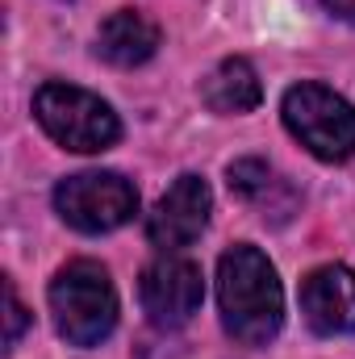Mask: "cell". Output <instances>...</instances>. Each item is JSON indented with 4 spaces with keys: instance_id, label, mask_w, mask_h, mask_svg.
Listing matches in <instances>:
<instances>
[{
    "instance_id": "obj_5",
    "label": "cell",
    "mask_w": 355,
    "mask_h": 359,
    "mask_svg": "<svg viewBox=\"0 0 355 359\" xmlns=\"http://www.w3.org/2000/svg\"><path fill=\"white\" fill-rule=\"evenodd\" d=\"M59 217L80 234H113L138 213V188L117 172H80L55 188Z\"/></svg>"
},
{
    "instance_id": "obj_8",
    "label": "cell",
    "mask_w": 355,
    "mask_h": 359,
    "mask_svg": "<svg viewBox=\"0 0 355 359\" xmlns=\"http://www.w3.org/2000/svg\"><path fill=\"white\" fill-rule=\"evenodd\" d=\"M305 326L322 339L355 330V271L343 264H322L301 280Z\"/></svg>"
},
{
    "instance_id": "obj_12",
    "label": "cell",
    "mask_w": 355,
    "mask_h": 359,
    "mask_svg": "<svg viewBox=\"0 0 355 359\" xmlns=\"http://www.w3.org/2000/svg\"><path fill=\"white\" fill-rule=\"evenodd\" d=\"M4 305H8V330H4V347L13 351V347L21 343L25 326H29V309L21 305V297H17V284H13V280H4Z\"/></svg>"
},
{
    "instance_id": "obj_9",
    "label": "cell",
    "mask_w": 355,
    "mask_h": 359,
    "mask_svg": "<svg viewBox=\"0 0 355 359\" xmlns=\"http://www.w3.org/2000/svg\"><path fill=\"white\" fill-rule=\"evenodd\" d=\"M159 50V25L138 8H117L96 34V55L113 67H142Z\"/></svg>"
},
{
    "instance_id": "obj_11",
    "label": "cell",
    "mask_w": 355,
    "mask_h": 359,
    "mask_svg": "<svg viewBox=\"0 0 355 359\" xmlns=\"http://www.w3.org/2000/svg\"><path fill=\"white\" fill-rule=\"evenodd\" d=\"M201 100L222 113V117H239V113H251L260 100H264V84H260V72L247 63V59H222L205 84H201Z\"/></svg>"
},
{
    "instance_id": "obj_10",
    "label": "cell",
    "mask_w": 355,
    "mask_h": 359,
    "mask_svg": "<svg viewBox=\"0 0 355 359\" xmlns=\"http://www.w3.org/2000/svg\"><path fill=\"white\" fill-rule=\"evenodd\" d=\"M230 192L239 201H247L251 209H260L264 217H276V222H284L297 209L293 184L280 176L276 168H267L264 159H239V163H230Z\"/></svg>"
},
{
    "instance_id": "obj_6",
    "label": "cell",
    "mask_w": 355,
    "mask_h": 359,
    "mask_svg": "<svg viewBox=\"0 0 355 359\" xmlns=\"http://www.w3.org/2000/svg\"><path fill=\"white\" fill-rule=\"evenodd\" d=\"M138 301H142V313L155 330H180L201 313L205 276L192 259H184L176 251H163L155 264L142 268Z\"/></svg>"
},
{
    "instance_id": "obj_2",
    "label": "cell",
    "mask_w": 355,
    "mask_h": 359,
    "mask_svg": "<svg viewBox=\"0 0 355 359\" xmlns=\"http://www.w3.org/2000/svg\"><path fill=\"white\" fill-rule=\"evenodd\" d=\"M51 318L72 347H100L117 326V288L96 259H72L51 280Z\"/></svg>"
},
{
    "instance_id": "obj_3",
    "label": "cell",
    "mask_w": 355,
    "mask_h": 359,
    "mask_svg": "<svg viewBox=\"0 0 355 359\" xmlns=\"http://www.w3.org/2000/svg\"><path fill=\"white\" fill-rule=\"evenodd\" d=\"M34 117L63 151H76V155H100L121 138V121L113 104L63 80H51L34 92Z\"/></svg>"
},
{
    "instance_id": "obj_7",
    "label": "cell",
    "mask_w": 355,
    "mask_h": 359,
    "mask_svg": "<svg viewBox=\"0 0 355 359\" xmlns=\"http://www.w3.org/2000/svg\"><path fill=\"white\" fill-rule=\"evenodd\" d=\"M209 213H213V192H209V184L188 172V176H180L176 184L159 196V205L151 209V217H147V238H151V247H159V251H184V247H192V243L205 234Z\"/></svg>"
},
{
    "instance_id": "obj_4",
    "label": "cell",
    "mask_w": 355,
    "mask_h": 359,
    "mask_svg": "<svg viewBox=\"0 0 355 359\" xmlns=\"http://www.w3.org/2000/svg\"><path fill=\"white\" fill-rule=\"evenodd\" d=\"M284 130L322 163H347L355 155V104L326 84H293L280 100Z\"/></svg>"
},
{
    "instance_id": "obj_13",
    "label": "cell",
    "mask_w": 355,
    "mask_h": 359,
    "mask_svg": "<svg viewBox=\"0 0 355 359\" xmlns=\"http://www.w3.org/2000/svg\"><path fill=\"white\" fill-rule=\"evenodd\" d=\"M339 21H347V25H355V0H322Z\"/></svg>"
},
{
    "instance_id": "obj_1",
    "label": "cell",
    "mask_w": 355,
    "mask_h": 359,
    "mask_svg": "<svg viewBox=\"0 0 355 359\" xmlns=\"http://www.w3.org/2000/svg\"><path fill=\"white\" fill-rule=\"evenodd\" d=\"M217 309L226 334L247 347H267L284 326V288L260 247L239 243L217 259Z\"/></svg>"
}]
</instances>
